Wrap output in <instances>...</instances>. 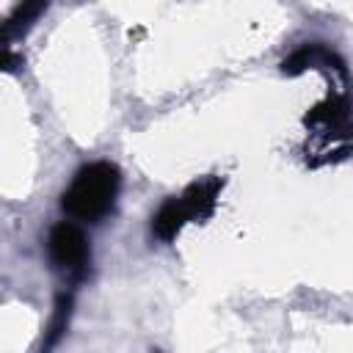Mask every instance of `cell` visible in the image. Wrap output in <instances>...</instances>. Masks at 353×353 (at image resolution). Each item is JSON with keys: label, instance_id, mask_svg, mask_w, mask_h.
<instances>
[{"label": "cell", "instance_id": "1", "mask_svg": "<svg viewBox=\"0 0 353 353\" xmlns=\"http://www.w3.org/2000/svg\"><path fill=\"white\" fill-rule=\"evenodd\" d=\"M121 188V171L110 160H94L74 171L69 188L61 193V210L83 223H99L113 212Z\"/></svg>", "mask_w": 353, "mask_h": 353}, {"label": "cell", "instance_id": "2", "mask_svg": "<svg viewBox=\"0 0 353 353\" xmlns=\"http://www.w3.org/2000/svg\"><path fill=\"white\" fill-rule=\"evenodd\" d=\"M221 188H223V176L210 174V176L188 185L179 196H168L160 204V210L152 215V234L163 243H171L185 223L210 218L215 210Z\"/></svg>", "mask_w": 353, "mask_h": 353}, {"label": "cell", "instance_id": "3", "mask_svg": "<svg viewBox=\"0 0 353 353\" xmlns=\"http://www.w3.org/2000/svg\"><path fill=\"white\" fill-rule=\"evenodd\" d=\"M47 256L58 270H63L74 279H85L88 262H91V248H88L85 232L74 221L55 223L47 234Z\"/></svg>", "mask_w": 353, "mask_h": 353}, {"label": "cell", "instance_id": "4", "mask_svg": "<svg viewBox=\"0 0 353 353\" xmlns=\"http://www.w3.org/2000/svg\"><path fill=\"white\" fill-rule=\"evenodd\" d=\"M47 6H50V0H19L17 8L8 14L6 25H3V39L11 41V39L22 36V33L47 11Z\"/></svg>", "mask_w": 353, "mask_h": 353}, {"label": "cell", "instance_id": "5", "mask_svg": "<svg viewBox=\"0 0 353 353\" xmlns=\"http://www.w3.org/2000/svg\"><path fill=\"white\" fill-rule=\"evenodd\" d=\"M72 295L69 292H61L58 298H55V309H52V317H50V325H47V339H44V347H52L61 336H63V331H66V325H69V317H72Z\"/></svg>", "mask_w": 353, "mask_h": 353}, {"label": "cell", "instance_id": "6", "mask_svg": "<svg viewBox=\"0 0 353 353\" xmlns=\"http://www.w3.org/2000/svg\"><path fill=\"white\" fill-rule=\"evenodd\" d=\"M347 116V99L345 97H336V99H328L325 105H320V108H314L309 116H306V121H323V124H328V127H334V124H339L342 119Z\"/></svg>", "mask_w": 353, "mask_h": 353}]
</instances>
